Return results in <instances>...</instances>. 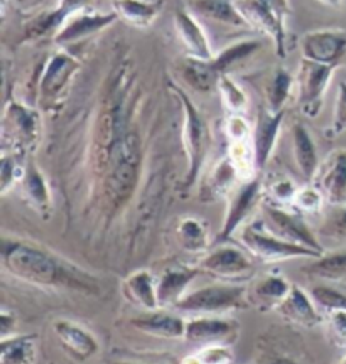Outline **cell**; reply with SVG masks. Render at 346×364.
<instances>
[{"label": "cell", "instance_id": "d590c367", "mask_svg": "<svg viewBox=\"0 0 346 364\" xmlns=\"http://www.w3.org/2000/svg\"><path fill=\"white\" fill-rule=\"evenodd\" d=\"M216 90L220 93L223 107L226 108L230 115H243V112L248 108V97L242 86L236 83L230 75H225L221 76Z\"/></svg>", "mask_w": 346, "mask_h": 364}, {"label": "cell", "instance_id": "c3c4849f", "mask_svg": "<svg viewBox=\"0 0 346 364\" xmlns=\"http://www.w3.org/2000/svg\"><path fill=\"white\" fill-rule=\"evenodd\" d=\"M263 364H299V363H295V361H293V359H289V358H272L271 361H267V363H263Z\"/></svg>", "mask_w": 346, "mask_h": 364}, {"label": "cell", "instance_id": "7bdbcfd3", "mask_svg": "<svg viewBox=\"0 0 346 364\" xmlns=\"http://www.w3.org/2000/svg\"><path fill=\"white\" fill-rule=\"evenodd\" d=\"M252 130L250 129L248 122L245 120L243 115H230L226 120V136H229L230 144L231 142H247L252 140Z\"/></svg>", "mask_w": 346, "mask_h": 364}, {"label": "cell", "instance_id": "681fc988", "mask_svg": "<svg viewBox=\"0 0 346 364\" xmlns=\"http://www.w3.org/2000/svg\"><path fill=\"white\" fill-rule=\"evenodd\" d=\"M318 2L323 4V6H326V7L336 9V7L341 6V2H343V0H318Z\"/></svg>", "mask_w": 346, "mask_h": 364}, {"label": "cell", "instance_id": "e0dca14e", "mask_svg": "<svg viewBox=\"0 0 346 364\" xmlns=\"http://www.w3.org/2000/svg\"><path fill=\"white\" fill-rule=\"evenodd\" d=\"M284 112H271L267 107H262L258 110L257 122L252 130V147L255 156V166L257 171L261 172L266 169L267 162L271 161L272 152H274L277 139H279V132L284 122Z\"/></svg>", "mask_w": 346, "mask_h": 364}, {"label": "cell", "instance_id": "ba28073f", "mask_svg": "<svg viewBox=\"0 0 346 364\" xmlns=\"http://www.w3.org/2000/svg\"><path fill=\"white\" fill-rule=\"evenodd\" d=\"M335 71V68L300 59L295 88H298V107L304 117L316 118L320 115Z\"/></svg>", "mask_w": 346, "mask_h": 364}, {"label": "cell", "instance_id": "7dc6e473", "mask_svg": "<svg viewBox=\"0 0 346 364\" xmlns=\"http://www.w3.org/2000/svg\"><path fill=\"white\" fill-rule=\"evenodd\" d=\"M16 327V316L7 311H2V316H0V332H2V339L9 338V334Z\"/></svg>", "mask_w": 346, "mask_h": 364}, {"label": "cell", "instance_id": "11a10c76", "mask_svg": "<svg viewBox=\"0 0 346 364\" xmlns=\"http://www.w3.org/2000/svg\"><path fill=\"white\" fill-rule=\"evenodd\" d=\"M343 364H346V359H345V361H343Z\"/></svg>", "mask_w": 346, "mask_h": 364}, {"label": "cell", "instance_id": "5b68a950", "mask_svg": "<svg viewBox=\"0 0 346 364\" xmlns=\"http://www.w3.org/2000/svg\"><path fill=\"white\" fill-rule=\"evenodd\" d=\"M41 140V110L33 105L9 98L2 117V154L29 159Z\"/></svg>", "mask_w": 346, "mask_h": 364}, {"label": "cell", "instance_id": "f5cc1de1", "mask_svg": "<svg viewBox=\"0 0 346 364\" xmlns=\"http://www.w3.org/2000/svg\"><path fill=\"white\" fill-rule=\"evenodd\" d=\"M113 364H140V363H113Z\"/></svg>", "mask_w": 346, "mask_h": 364}, {"label": "cell", "instance_id": "d6a6232c", "mask_svg": "<svg viewBox=\"0 0 346 364\" xmlns=\"http://www.w3.org/2000/svg\"><path fill=\"white\" fill-rule=\"evenodd\" d=\"M36 336H11L0 341V364H36Z\"/></svg>", "mask_w": 346, "mask_h": 364}, {"label": "cell", "instance_id": "816d5d0a", "mask_svg": "<svg viewBox=\"0 0 346 364\" xmlns=\"http://www.w3.org/2000/svg\"><path fill=\"white\" fill-rule=\"evenodd\" d=\"M16 2L19 4V6H27V7H29V6H33L36 0H16Z\"/></svg>", "mask_w": 346, "mask_h": 364}, {"label": "cell", "instance_id": "f35d334b", "mask_svg": "<svg viewBox=\"0 0 346 364\" xmlns=\"http://www.w3.org/2000/svg\"><path fill=\"white\" fill-rule=\"evenodd\" d=\"M320 233L331 240H346V204L335 206L320 228Z\"/></svg>", "mask_w": 346, "mask_h": 364}, {"label": "cell", "instance_id": "74e56055", "mask_svg": "<svg viewBox=\"0 0 346 364\" xmlns=\"http://www.w3.org/2000/svg\"><path fill=\"white\" fill-rule=\"evenodd\" d=\"M311 297L314 304L325 309L327 314L335 311H346V295L338 292L336 289H331V287H314L311 290Z\"/></svg>", "mask_w": 346, "mask_h": 364}, {"label": "cell", "instance_id": "4fadbf2b", "mask_svg": "<svg viewBox=\"0 0 346 364\" xmlns=\"http://www.w3.org/2000/svg\"><path fill=\"white\" fill-rule=\"evenodd\" d=\"M118 19L115 12H95L90 9L80 11L68 17L65 24L59 27V31L54 34L53 43L58 48L66 49L70 46H75L83 41L95 38V36L108 29L113 22Z\"/></svg>", "mask_w": 346, "mask_h": 364}, {"label": "cell", "instance_id": "2e32d148", "mask_svg": "<svg viewBox=\"0 0 346 364\" xmlns=\"http://www.w3.org/2000/svg\"><path fill=\"white\" fill-rule=\"evenodd\" d=\"M313 184L321 191L326 203L333 206L346 204V149H336L327 154L318 167Z\"/></svg>", "mask_w": 346, "mask_h": 364}, {"label": "cell", "instance_id": "9c48e42d", "mask_svg": "<svg viewBox=\"0 0 346 364\" xmlns=\"http://www.w3.org/2000/svg\"><path fill=\"white\" fill-rule=\"evenodd\" d=\"M198 267L206 275L229 282V284L248 280L255 272L252 257L234 245H221V247L211 250L201 258Z\"/></svg>", "mask_w": 346, "mask_h": 364}, {"label": "cell", "instance_id": "8992f818", "mask_svg": "<svg viewBox=\"0 0 346 364\" xmlns=\"http://www.w3.org/2000/svg\"><path fill=\"white\" fill-rule=\"evenodd\" d=\"M248 306L247 287L240 284H215L191 290L177 302L179 312L196 314V316H220Z\"/></svg>", "mask_w": 346, "mask_h": 364}, {"label": "cell", "instance_id": "9f6ffc18", "mask_svg": "<svg viewBox=\"0 0 346 364\" xmlns=\"http://www.w3.org/2000/svg\"><path fill=\"white\" fill-rule=\"evenodd\" d=\"M164 364H169V363H164Z\"/></svg>", "mask_w": 346, "mask_h": 364}, {"label": "cell", "instance_id": "30bf717a", "mask_svg": "<svg viewBox=\"0 0 346 364\" xmlns=\"http://www.w3.org/2000/svg\"><path fill=\"white\" fill-rule=\"evenodd\" d=\"M300 54L308 61L338 70L346 65V29L309 31L300 38Z\"/></svg>", "mask_w": 346, "mask_h": 364}, {"label": "cell", "instance_id": "cb8c5ba5", "mask_svg": "<svg viewBox=\"0 0 346 364\" xmlns=\"http://www.w3.org/2000/svg\"><path fill=\"white\" fill-rule=\"evenodd\" d=\"M130 324L135 329L145 332V334L154 336V338L184 339L186 321H183V317L176 316V314L164 312L161 309L132 318Z\"/></svg>", "mask_w": 346, "mask_h": 364}, {"label": "cell", "instance_id": "7c38bea8", "mask_svg": "<svg viewBox=\"0 0 346 364\" xmlns=\"http://www.w3.org/2000/svg\"><path fill=\"white\" fill-rule=\"evenodd\" d=\"M263 196V184L258 177L242 182L229 198V206H226L225 218L220 233H218V241H226L235 235V231L247 221V218L252 216V213L257 209L262 201Z\"/></svg>", "mask_w": 346, "mask_h": 364}, {"label": "cell", "instance_id": "52a82bcc", "mask_svg": "<svg viewBox=\"0 0 346 364\" xmlns=\"http://www.w3.org/2000/svg\"><path fill=\"white\" fill-rule=\"evenodd\" d=\"M240 241H242L245 250H247L252 257L266 263L293 260V258H313V260H316V258L325 255L316 252V250L306 248L303 247V245L290 243V241H285L279 238V236L272 235L271 231L263 226L262 220L243 226L242 235H240Z\"/></svg>", "mask_w": 346, "mask_h": 364}, {"label": "cell", "instance_id": "f907efd6", "mask_svg": "<svg viewBox=\"0 0 346 364\" xmlns=\"http://www.w3.org/2000/svg\"><path fill=\"white\" fill-rule=\"evenodd\" d=\"M181 364H203V363H201V359L198 358V354H194V356L184 358L183 363H181Z\"/></svg>", "mask_w": 346, "mask_h": 364}, {"label": "cell", "instance_id": "d4e9b609", "mask_svg": "<svg viewBox=\"0 0 346 364\" xmlns=\"http://www.w3.org/2000/svg\"><path fill=\"white\" fill-rule=\"evenodd\" d=\"M122 294L132 306L142 309L145 312L157 311V280L147 270H139L129 275L122 285Z\"/></svg>", "mask_w": 346, "mask_h": 364}, {"label": "cell", "instance_id": "3957f363", "mask_svg": "<svg viewBox=\"0 0 346 364\" xmlns=\"http://www.w3.org/2000/svg\"><path fill=\"white\" fill-rule=\"evenodd\" d=\"M81 71L78 58L66 49L49 54L36 76L34 105L49 115H56L65 108L73 81Z\"/></svg>", "mask_w": 346, "mask_h": 364}, {"label": "cell", "instance_id": "9a60e30c", "mask_svg": "<svg viewBox=\"0 0 346 364\" xmlns=\"http://www.w3.org/2000/svg\"><path fill=\"white\" fill-rule=\"evenodd\" d=\"M92 2L93 0H59L58 6L51 11L39 14L34 19L27 22L21 34L19 44H29L41 39L54 38V34L58 33L59 27L65 24L68 17L80 11H85V9H90Z\"/></svg>", "mask_w": 346, "mask_h": 364}, {"label": "cell", "instance_id": "6da1fadb", "mask_svg": "<svg viewBox=\"0 0 346 364\" xmlns=\"http://www.w3.org/2000/svg\"><path fill=\"white\" fill-rule=\"evenodd\" d=\"M0 255L4 270L26 284L88 295L100 292L97 277L31 240L4 236Z\"/></svg>", "mask_w": 346, "mask_h": 364}, {"label": "cell", "instance_id": "f546056e", "mask_svg": "<svg viewBox=\"0 0 346 364\" xmlns=\"http://www.w3.org/2000/svg\"><path fill=\"white\" fill-rule=\"evenodd\" d=\"M164 7V2H149V0H112V11L118 19L125 21L134 27H149L154 24Z\"/></svg>", "mask_w": 346, "mask_h": 364}, {"label": "cell", "instance_id": "484cf974", "mask_svg": "<svg viewBox=\"0 0 346 364\" xmlns=\"http://www.w3.org/2000/svg\"><path fill=\"white\" fill-rule=\"evenodd\" d=\"M276 311L288 321L303 327H316L321 322L320 312L314 307V300L309 299V295L298 285L290 287L288 297L282 300Z\"/></svg>", "mask_w": 346, "mask_h": 364}, {"label": "cell", "instance_id": "7402d4cb", "mask_svg": "<svg viewBox=\"0 0 346 364\" xmlns=\"http://www.w3.org/2000/svg\"><path fill=\"white\" fill-rule=\"evenodd\" d=\"M188 11L193 12L199 21H209L236 29H250L235 2L230 0H189Z\"/></svg>", "mask_w": 346, "mask_h": 364}, {"label": "cell", "instance_id": "5bb4252c", "mask_svg": "<svg viewBox=\"0 0 346 364\" xmlns=\"http://www.w3.org/2000/svg\"><path fill=\"white\" fill-rule=\"evenodd\" d=\"M240 336V324L235 318L218 316H198L186 321L184 339L191 344L213 346L234 344Z\"/></svg>", "mask_w": 346, "mask_h": 364}, {"label": "cell", "instance_id": "f6af8a7d", "mask_svg": "<svg viewBox=\"0 0 346 364\" xmlns=\"http://www.w3.org/2000/svg\"><path fill=\"white\" fill-rule=\"evenodd\" d=\"M327 322H330V334L336 346L346 348V311L330 312Z\"/></svg>", "mask_w": 346, "mask_h": 364}, {"label": "cell", "instance_id": "4316f807", "mask_svg": "<svg viewBox=\"0 0 346 364\" xmlns=\"http://www.w3.org/2000/svg\"><path fill=\"white\" fill-rule=\"evenodd\" d=\"M177 73L191 90L198 93H211L218 88L221 76L211 65V59H196L186 56L177 65Z\"/></svg>", "mask_w": 346, "mask_h": 364}, {"label": "cell", "instance_id": "ffe728a7", "mask_svg": "<svg viewBox=\"0 0 346 364\" xmlns=\"http://www.w3.org/2000/svg\"><path fill=\"white\" fill-rule=\"evenodd\" d=\"M19 188L22 198H24L39 215L48 218L53 209L51 188H49L46 176L43 174V171L39 169L38 164H36L33 159H29L26 164V171L19 182Z\"/></svg>", "mask_w": 346, "mask_h": 364}, {"label": "cell", "instance_id": "603a6c76", "mask_svg": "<svg viewBox=\"0 0 346 364\" xmlns=\"http://www.w3.org/2000/svg\"><path fill=\"white\" fill-rule=\"evenodd\" d=\"M290 285L284 277L281 275H263L257 279L252 285L247 287L248 306H253L261 311L277 309L279 304L288 297Z\"/></svg>", "mask_w": 346, "mask_h": 364}, {"label": "cell", "instance_id": "7a4b0ae2", "mask_svg": "<svg viewBox=\"0 0 346 364\" xmlns=\"http://www.w3.org/2000/svg\"><path fill=\"white\" fill-rule=\"evenodd\" d=\"M142 139L137 129L129 127L113 147L105 161L102 171V203L107 215H117L130 198L139 184L142 169Z\"/></svg>", "mask_w": 346, "mask_h": 364}, {"label": "cell", "instance_id": "d6986e66", "mask_svg": "<svg viewBox=\"0 0 346 364\" xmlns=\"http://www.w3.org/2000/svg\"><path fill=\"white\" fill-rule=\"evenodd\" d=\"M174 27L177 36H179V41L183 43L189 58H215L216 53L213 51L206 31L203 29L201 22H199V19L193 12L186 11V9H179V11L174 14Z\"/></svg>", "mask_w": 346, "mask_h": 364}, {"label": "cell", "instance_id": "f1b7e54d", "mask_svg": "<svg viewBox=\"0 0 346 364\" xmlns=\"http://www.w3.org/2000/svg\"><path fill=\"white\" fill-rule=\"evenodd\" d=\"M293 150L294 161L298 164V169L304 181L313 182L316 176L318 167H320V157H318V149L314 144L311 134L303 124H294L293 130Z\"/></svg>", "mask_w": 346, "mask_h": 364}, {"label": "cell", "instance_id": "ac0fdd59", "mask_svg": "<svg viewBox=\"0 0 346 364\" xmlns=\"http://www.w3.org/2000/svg\"><path fill=\"white\" fill-rule=\"evenodd\" d=\"M53 331L63 349L78 361H86L100 351L98 339L86 327L76 324V322L68 321V318H58L53 322Z\"/></svg>", "mask_w": 346, "mask_h": 364}, {"label": "cell", "instance_id": "836d02e7", "mask_svg": "<svg viewBox=\"0 0 346 364\" xmlns=\"http://www.w3.org/2000/svg\"><path fill=\"white\" fill-rule=\"evenodd\" d=\"M295 86V78L285 68H276V71L272 73L271 80L266 86V98L267 105L266 107L271 112H284L285 103L293 95V90Z\"/></svg>", "mask_w": 346, "mask_h": 364}, {"label": "cell", "instance_id": "83f0119b", "mask_svg": "<svg viewBox=\"0 0 346 364\" xmlns=\"http://www.w3.org/2000/svg\"><path fill=\"white\" fill-rule=\"evenodd\" d=\"M238 179L240 174L238 171H236L235 164L231 162V159L229 156L223 157L215 166V169L209 172L206 179H204L199 198H201V201L213 203L216 201V199L230 196L235 191L234 188Z\"/></svg>", "mask_w": 346, "mask_h": 364}, {"label": "cell", "instance_id": "8fae6325", "mask_svg": "<svg viewBox=\"0 0 346 364\" xmlns=\"http://www.w3.org/2000/svg\"><path fill=\"white\" fill-rule=\"evenodd\" d=\"M262 223L272 235L279 236L282 240L325 253L320 240L316 238V235L313 233L304 218L298 213H290L288 209L276 206V204H266L262 208Z\"/></svg>", "mask_w": 346, "mask_h": 364}, {"label": "cell", "instance_id": "ab89813d", "mask_svg": "<svg viewBox=\"0 0 346 364\" xmlns=\"http://www.w3.org/2000/svg\"><path fill=\"white\" fill-rule=\"evenodd\" d=\"M325 196L321 194V191L316 186H304L298 191L294 199V206L298 208V211L303 213H318L321 211L323 204H325Z\"/></svg>", "mask_w": 346, "mask_h": 364}, {"label": "cell", "instance_id": "44dd1931", "mask_svg": "<svg viewBox=\"0 0 346 364\" xmlns=\"http://www.w3.org/2000/svg\"><path fill=\"white\" fill-rule=\"evenodd\" d=\"M199 273V267L167 268L157 280L159 307H176L177 302L188 294V287Z\"/></svg>", "mask_w": 346, "mask_h": 364}, {"label": "cell", "instance_id": "bcb514c9", "mask_svg": "<svg viewBox=\"0 0 346 364\" xmlns=\"http://www.w3.org/2000/svg\"><path fill=\"white\" fill-rule=\"evenodd\" d=\"M258 2L263 4V6L271 7L281 19H288V17L293 14V7H290L289 0H258Z\"/></svg>", "mask_w": 346, "mask_h": 364}, {"label": "cell", "instance_id": "60d3db41", "mask_svg": "<svg viewBox=\"0 0 346 364\" xmlns=\"http://www.w3.org/2000/svg\"><path fill=\"white\" fill-rule=\"evenodd\" d=\"M298 191L299 188L289 177H279V179L272 181L271 186L267 188V193L272 198L276 206H281V204H294Z\"/></svg>", "mask_w": 346, "mask_h": 364}, {"label": "cell", "instance_id": "e575fe53", "mask_svg": "<svg viewBox=\"0 0 346 364\" xmlns=\"http://www.w3.org/2000/svg\"><path fill=\"white\" fill-rule=\"evenodd\" d=\"M308 273L325 280H343L346 279V252H336L323 255L316 258L308 268Z\"/></svg>", "mask_w": 346, "mask_h": 364}, {"label": "cell", "instance_id": "4dcf8cb0", "mask_svg": "<svg viewBox=\"0 0 346 364\" xmlns=\"http://www.w3.org/2000/svg\"><path fill=\"white\" fill-rule=\"evenodd\" d=\"M262 48V43L258 39H243L223 48L220 53L215 54L211 59V65L220 76L230 75L236 68H240L243 63H247L258 49Z\"/></svg>", "mask_w": 346, "mask_h": 364}, {"label": "cell", "instance_id": "db71d44e", "mask_svg": "<svg viewBox=\"0 0 346 364\" xmlns=\"http://www.w3.org/2000/svg\"><path fill=\"white\" fill-rule=\"evenodd\" d=\"M149 2H164V0H149Z\"/></svg>", "mask_w": 346, "mask_h": 364}, {"label": "cell", "instance_id": "1f68e13d", "mask_svg": "<svg viewBox=\"0 0 346 364\" xmlns=\"http://www.w3.org/2000/svg\"><path fill=\"white\" fill-rule=\"evenodd\" d=\"M176 238L186 252L204 253L209 247L208 223L196 216H186L177 223Z\"/></svg>", "mask_w": 346, "mask_h": 364}, {"label": "cell", "instance_id": "8d00e7d4", "mask_svg": "<svg viewBox=\"0 0 346 364\" xmlns=\"http://www.w3.org/2000/svg\"><path fill=\"white\" fill-rule=\"evenodd\" d=\"M29 159L16 156V154H2L0 164V193L7 194L14 186H19L24 176L26 164Z\"/></svg>", "mask_w": 346, "mask_h": 364}, {"label": "cell", "instance_id": "b9f144b4", "mask_svg": "<svg viewBox=\"0 0 346 364\" xmlns=\"http://www.w3.org/2000/svg\"><path fill=\"white\" fill-rule=\"evenodd\" d=\"M346 132V81H341L338 86V97H336L333 122L331 127L327 129V135L330 139H335Z\"/></svg>", "mask_w": 346, "mask_h": 364}, {"label": "cell", "instance_id": "277c9868", "mask_svg": "<svg viewBox=\"0 0 346 364\" xmlns=\"http://www.w3.org/2000/svg\"><path fill=\"white\" fill-rule=\"evenodd\" d=\"M169 91L177 98L183 110V144L186 159H188L183 188L191 189L199 179L209 149H211V129L184 88H181L174 81H169Z\"/></svg>", "mask_w": 346, "mask_h": 364}, {"label": "cell", "instance_id": "ee69618b", "mask_svg": "<svg viewBox=\"0 0 346 364\" xmlns=\"http://www.w3.org/2000/svg\"><path fill=\"white\" fill-rule=\"evenodd\" d=\"M198 358L203 364H231L234 361V353L229 346L225 344H213L204 346L198 353Z\"/></svg>", "mask_w": 346, "mask_h": 364}]
</instances>
